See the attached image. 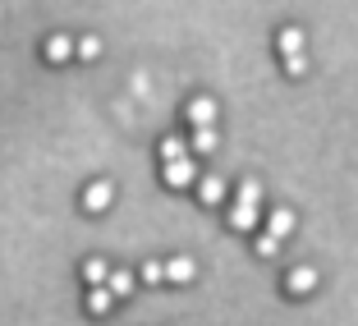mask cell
Wrapping results in <instances>:
<instances>
[{
    "label": "cell",
    "instance_id": "6da1fadb",
    "mask_svg": "<svg viewBox=\"0 0 358 326\" xmlns=\"http://www.w3.org/2000/svg\"><path fill=\"white\" fill-rule=\"evenodd\" d=\"M110 202H115V189H110L106 179H96V184H87V193H83V207H87V211H106Z\"/></svg>",
    "mask_w": 358,
    "mask_h": 326
},
{
    "label": "cell",
    "instance_id": "7a4b0ae2",
    "mask_svg": "<svg viewBox=\"0 0 358 326\" xmlns=\"http://www.w3.org/2000/svg\"><path fill=\"white\" fill-rule=\"evenodd\" d=\"M166 184H175V189L193 184V161H189V152H184V157H175V161H166Z\"/></svg>",
    "mask_w": 358,
    "mask_h": 326
},
{
    "label": "cell",
    "instance_id": "3957f363",
    "mask_svg": "<svg viewBox=\"0 0 358 326\" xmlns=\"http://www.w3.org/2000/svg\"><path fill=\"white\" fill-rule=\"evenodd\" d=\"M42 51H46V60H51V64H64L69 55H74V37L55 32V37H46V46H42Z\"/></svg>",
    "mask_w": 358,
    "mask_h": 326
},
{
    "label": "cell",
    "instance_id": "277c9868",
    "mask_svg": "<svg viewBox=\"0 0 358 326\" xmlns=\"http://www.w3.org/2000/svg\"><path fill=\"white\" fill-rule=\"evenodd\" d=\"M189 120L193 125H216V101H211V97H193L189 101Z\"/></svg>",
    "mask_w": 358,
    "mask_h": 326
},
{
    "label": "cell",
    "instance_id": "5b68a950",
    "mask_svg": "<svg viewBox=\"0 0 358 326\" xmlns=\"http://www.w3.org/2000/svg\"><path fill=\"white\" fill-rule=\"evenodd\" d=\"M106 290H110L115 299L134 295V276H129V271H106Z\"/></svg>",
    "mask_w": 358,
    "mask_h": 326
},
{
    "label": "cell",
    "instance_id": "8992f818",
    "mask_svg": "<svg viewBox=\"0 0 358 326\" xmlns=\"http://www.w3.org/2000/svg\"><path fill=\"white\" fill-rule=\"evenodd\" d=\"M110 304H115V295L106 290V281L87 290V313H106V308H110Z\"/></svg>",
    "mask_w": 358,
    "mask_h": 326
},
{
    "label": "cell",
    "instance_id": "52a82bcc",
    "mask_svg": "<svg viewBox=\"0 0 358 326\" xmlns=\"http://www.w3.org/2000/svg\"><path fill=\"white\" fill-rule=\"evenodd\" d=\"M166 281H193V257H170L166 262Z\"/></svg>",
    "mask_w": 358,
    "mask_h": 326
},
{
    "label": "cell",
    "instance_id": "ba28073f",
    "mask_svg": "<svg viewBox=\"0 0 358 326\" xmlns=\"http://www.w3.org/2000/svg\"><path fill=\"white\" fill-rule=\"evenodd\" d=\"M230 225H234V230H253V225H257V207H248V202H239V207L230 211Z\"/></svg>",
    "mask_w": 358,
    "mask_h": 326
},
{
    "label": "cell",
    "instance_id": "9c48e42d",
    "mask_svg": "<svg viewBox=\"0 0 358 326\" xmlns=\"http://www.w3.org/2000/svg\"><path fill=\"white\" fill-rule=\"evenodd\" d=\"M275 46H280V55H294V51H303V32H299V28H285L280 37H275Z\"/></svg>",
    "mask_w": 358,
    "mask_h": 326
},
{
    "label": "cell",
    "instance_id": "30bf717a",
    "mask_svg": "<svg viewBox=\"0 0 358 326\" xmlns=\"http://www.w3.org/2000/svg\"><path fill=\"white\" fill-rule=\"evenodd\" d=\"M198 198H202V202H221V198H225V184H221L216 175H207V179L198 184Z\"/></svg>",
    "mask_w": 358,
    "mask_h": 326
},
{
    "label": "cell",
    "instance_id": "8fae6325",
    "mask_svg": "<svg viewBox=\"0 0 358 326\" xmlns=\"http://www.w3.org/2000/svg\"><path fill=\"white\" fill-rule=\"evenodd\" d=\"M313 285H317V271H313V267H299V271L289 276V290H294V295H308Z\"/></svg>",
    "mask_w": 358,
    "mask_h": 326
},
{
    "label": "cell",
    "instance_id": "7c38bea8",
    "mask_svg": "<svg viewBox=\"0 0 358 326\" xmlns=\"http://www.w3.org/2000/svg\"><path fill=\"white\" fill-rule=\"evenodd\" d=\"M211 148H216V129H211V125H198V134H193L189 152H211Z\"/></svg>",
    "mask_w": 358,
    "mask_h": 326
},
{
    "label": "cell",
    "instance_id": "4fadbf2b",
    "mask_svg": "<svg viewBox=\"0 0 358 326\" xmlns=\"http://www.w3.org/2000/svg\"><path fill=\"white\" fill-rule=\"evenodd\" d=\"M266 230H271L275 239H285V234L294 230V216H289V211H271V221H266Z\"/></svg>",
    "mask_w": 358,
    "mask_h": 326
},
{
    "label": "cell",
    "instance_id": "5bb4252c",
    "mask_svg": "<svg viewBox=\"0 0 358 326\" xmlns=\"http://www.w3.org/2000/svg\"><path fill=\"white\" fill-rule=\"evenodd\" d=\"M74 55H78V60H96V55H101V37H78Z\"/></svg>",
    "mask_w": 358,
    "mask_h": 326
},
{
    "label": "cell",
    "instance_id": "9a60e30c",
    "mask_svg": "<svg viewBox=\"0 0 358 326\" xmlns=\"http://www.w3.org/2000/svg\"><path fill=\"white\" fill-rule=\"evenodd\" d=\"M106 271H110V267H106L101 257H87V262H83V281H87V285H101Z\"/></svg>",
    "mask_w": 358,
    "mask_h": 326
},
{
    "label": "cell",
    "instance_id": "2e32d148",
    "mask_svg": "<svg viewBox=\"0 0 358 326\" xmlns=\"http://www.w3.org/2000/svg\"><path fill=\"white\" fill-rule=\"evenodd\" d=\"M184 152H189L184 138H161V161H175V157H184Z\"/></svg>",
    "mask_w": 358,
    "mask_h": 326
},
{
    "label": "cell",
    "instance_id": "e0dca14e",
    "mask_svg": "<svg viewBox=\"0 0 358 326\" xmlns=\"http://www.w3.org/2000/svg\"><path fill=\"white\" fill-rule=\"evenodd\" d=\"M239 202H248V207H257V202H262V184H257V179H248V184H239Z\"/></svg>",
    "mask_w": 358,
    "mask_h": 326
},
{
    "label": "cell",
    "instance_id": "ac0fdd59",
    "mask_svg": "<svg viewBox=\"0 0 358 326\" xmlns=\"http://www.w3.org/2000/svg\"><path fill=\"white\" fill-rule=\"evenodd\" d=\"M275 248H280V239H275V234L266 230L262 239H257V253H262V257H275Z\"/></svg>",
    "mask_w": 358,
    "mask_h": 326
},
{
    "label": "cell",
    "instance_id": "d6986e66",
    "mask_svg": "<svg viewBox=\"0 0 358 326\" xmlns=\"http://www.w3.org/2000/svg\"><path fill=\"white\" fill-rule=\"evenodd\" d=\"M143 281H148V285H161V281H166V267H161V262H148V267H143Z\"/></svg>",
    "mask_w": 358,
    "mask_h": 326
},
{
    "label": "cell",
    "instance_id": "ffe728a7",
    "mask_svg": "<svg viewBox=\"0 0 358 326\" xmlns=\"http://www.w3.org/2000/svg\"><path fill=\"white\" fill-rule=\"evenodd\" d=\"M303 69H308V60H303V51H294V55H289V74H303Z\"/></svg>",
    "mask_w": 358,
    "mask_h": 326
}]
</instances>
